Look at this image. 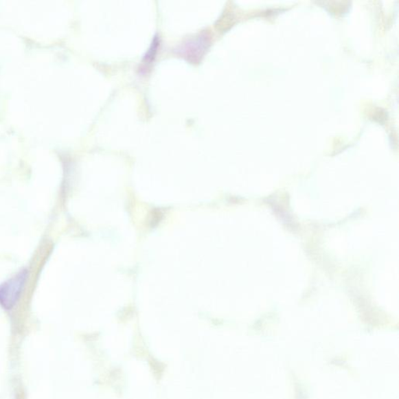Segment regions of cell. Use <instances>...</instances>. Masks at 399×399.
Wrapping results in <instances>:
<instances>
[{"label": "cell", "mask_w": 399, "mask_h": 399, "mask_svg": "<svg viewBox=\"0 0 399 399\" xmlns=\"http://www.w3.org/2000/svg\"><path fill=\"white\" fill-rule=\"evenodd\" d=\"M158 45H159V38L155 37V39L153 40L151 48H150L146 57H144V63H146V65H148L149 62L152 61V56L153 58L155 57L156 54V51H157L158 49Z\"/></svg>", "instance_id": "3"}, {"label": "cell", "mask_w": 399, "mask_h": 399, "mask_svg": "<svg viewBox=\"0 0 399 399\" xmlns=\"http://www.w3.org/2000/svg\"><path fill=\"white\" fill-rule=\"evenodd\" d=\"M27 277L26 270L0 286V305L5 310L12 309L19 299Z\"/></svg>", "instance_id": "1"}, {"label": "cell", "mask_w": 399, "mask_h": 399, "mask_svg": "<svg viewBox=\"0 0 399 399\" xmlns=\"http://www.w3.org/2000/svg\"><path fill=\"white\" fill-rule=\"evenodd\" d=\"M204 34L190 40L181 49L183 56L187 57L190 61H198L204 55L208 46V40Z\"/></svg>", "instance_id": "2"}]
</instances>
